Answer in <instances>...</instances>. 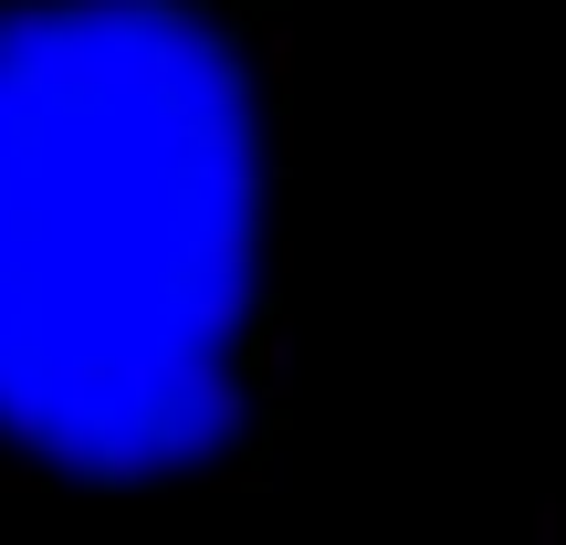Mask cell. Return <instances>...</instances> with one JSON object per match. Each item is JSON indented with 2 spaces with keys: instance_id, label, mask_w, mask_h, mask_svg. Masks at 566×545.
Wrapping results in <instances>:
<instances>
[{
  "instance_id": "obj_2",
  "label": "cell",
  "mask_w": 566,
  "mask_h": 545,
  "mask_svg": "<svg viewBox=\"0 0 566 545\" xmlns=\"http://www.w3.org/2000/svg\"><path fill=\"white\" fill-rule=\"evenodd\" d=\"M546 545H566V514H556V525H546Z\"/></svg>"
},
{
  "instance_id": "obj_1",
  "label": "cell",
  "mask_w": 566,
  "mask_h": 545,
  "mask_svg": "<svg viewBox=\"0 0 566 545\" xmlns=\"http://www.w3.org/2000/svg\"><path fill=\"white\" fill-rule=\"evenodd\" d=\"M283 168V0H0V493L273 472Z\"/></svg>"
}]
</instances>
